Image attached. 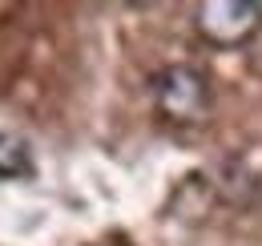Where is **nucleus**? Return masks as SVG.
I'll use <instances>...</instances> for the list:
<instances>
[{
    "instance_id": "1",
    "label": "nucleus",
    "mask_w": 262,
    "mask_h": 246,
    "mask_svg": "<svg viewBox=\"0 0 262 246\" xmlns=\"http://www.w3.org/2000/svg\"><path fill=\"white\" fill-rule=\"evenodd\" d=\"M198 32L214 49H242L262 29V4L254 0H206L198 4Z\"/></svg>"
},
{
    "instance_id": "2",
    "label": "nucleus",
    "mask_w": 262,
    "mask_h": 246,
    "mask_svg": "<svg viewBox=\"0 0 262 246\" xmlns=\"http://www.w3.org/2000/svg\"><path fill=\"white\" fill-rule=\"evenodd\" d=\"M154 97H158V109H162L169 121L194 125L206 117L210 109V85L206 77L198 73L194 65H169L158 73L154 81Z\"/></svg>"
},
{
    "instance_id": "3",
    "label": "nucleus",
    "mask_w": 262,
    "mask_h": 246,
    "mask_svg": "<svg viewBox=\"0 0 262 246\" xmlns=\"http://www.w3.org/2000/svg\"><path fill=\"white\" fill-rule=\"evenodd\" d=\"M33 174V150L20 133L0 129V182H20Z\"/></svg>"
}]
</instances>
